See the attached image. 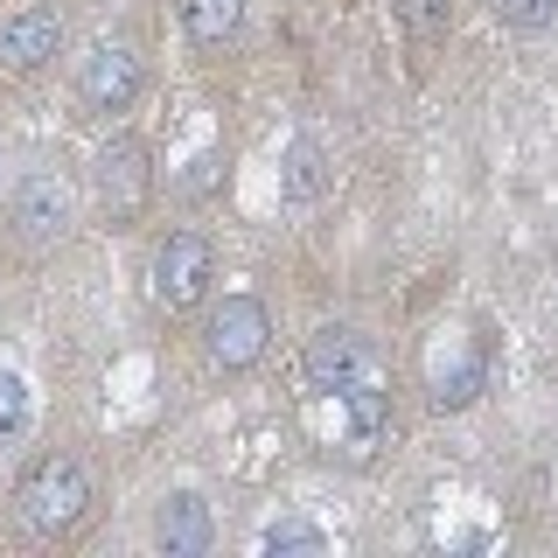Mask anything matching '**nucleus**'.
Listing matches in <instances>:
<instances>
[{
  "label": "nucleus",
  "instance_id": "1",
  "mask_svg": "<svg viewBox=\"0 0 558 558\" xmlns=\"http://www.w3.org/2000/svg\"><path fill=\"white\" fill-rule=\"evenodd\" d=\"M301 391H307V426L322 453L371 461L384 426H391V363L371 336L328 322L301 349Z\"/></svg>",
  "mask_w": 558,
  "mask_h": 558
},
{
  "label": "nucleus",
  "instance_id": "2",
  "mask_svg": "<svg viewBox=\"0 0 558 558\" xmlns=\"http://www.w3.org/2000/svg\"><path fill=\"white\" fill-rule=\"evenodd\" d=\"M14 510L35 537H70L84 517H92V475H84L70 453H43L28 461V475L14 482Z\"/></svg>",
  "mask_w": 558,
  "mask_h": 558
},
{
  "label": "nucleus",
  "instance_id": "3",
  "mask_svg": "<svg viewBox=\"0 0 558 558\" xmlns=\"http://www.w3.org/2000/svg\"><path fill=\"white\" fill-rule=\"evenodd\" d=\"M92 203H98V223H112V231H126V223L147 217V203H154V147L140 133H112L92 154Z\"/></svg>",
  "mask_w": 558,
  "mask_h": 558
},
{
  "label": "nucleus",
  "instance_id": "4",
  "mask_svg": "<svg viewBox=\"0 0 558 558\" xmlns=\"http://www.w3.org/2000/svg\"><path fill=\"white\" fill-rule=\"evenodd\" d=\"M209 279H217V252L203 231H168L147 258V301L161 314H196L209 307Z\"/></svg>",
  "mask_w": 558,
  "mask_h": 558
},
{
  "label": "nucleus",
  "instance_id": "5",
  "mask_svg": "<svg viewBox=\"0 0 558 558\" xmlns=\"http://www.w3.org/2000/svg\"><path fill=\"white\" fill-rule=\"evenodd\" d=\"M482 391H488V336L468 328V322L440 328V336L426 342V398H433V412H468Z\"/></svg>",
  "mask_w": 558,
  "mask_h": 558
},
{
  "label": "nucleus",
  "instance_id": "6",
  "mask_svg": "<svg viewBox=\"0 0 558 558\" xmlns=\"http://www.w3.org/2000/svg\"><path fill=\"white\" fill-rule=\"evenodd\" d=\"M272 349V307L258 301V293H223V301H209L203 314V356L217 363V371H252L258 356Z\"/></svg>",
  "mask_w": 558,
  "mask_h": 558
},
{
  "label": "nucleus",
  "instance_id": "7",
  "mask_svg": "<svg viewBox=\"0 0 558 558\" xmlns=\"http://www.w3.org/2000/svg\"><path fill=\"white\" fill-rule=\"evenodd\" d=\"M140 92H147V63H140V49L133 43H92L77 57V105L92 119H119V112H133Z\"/></svg>",
  "mask_w": 558,
  "mask_h": 558
},
{
  "label": "nucleus",
  "instance_id": "8",
  "mask_svg": "<svg viewBox=\"0 0 558 558\" xmlns=\"http://www.w3.org/2000/svg\"><path fill=\"white\" fill-rule=\"evenodd\" d=\"M63 8H49V0H28V8H14L8 22H0V63L8 70H49L63 57Z\"/></svg>",
  "mask_w": 558,
  "mask_h": 558
},
{
  "label": "nucleus",
  "instance_id": "9",
  "mask_svg": "<svg viewBox=\"0 0 558 558\" xmlns=\"http://www.w3.org/2000/svg\"><path fill=\"white\" fill-rule=\"evenodd\" d=\"M70 217H77V189H70L57 168H28L22 182H14V223H22V238L49 244V238L70 231Z\"/></svg>",
  "mask_w": 558,
  "mask_h": 558
},
{
  "label": "nucleus",
  "instance_id": "10",
  "mask_svg": "<svg viewBox=\"0 0 558 558\" xmlns=\"http://www.w3.org/2000/svg\"><path fill=\"white\" fill-rule=\"evenodd\" d=\"M209 502L196 496V488H168L161 496V510H154V537H161V551L168 558H203L209 551Z\"/></svg>",
  "mask_w": 558,
  "mask_h": 558
},
{
  "label": "nucleus",
  "instance_id": "11",
  "mask_svg": "<svg viewBox=\"0 0 558 558\" xmlns=\"http://www.w3.org/2000/svg\"><path fill=\"white\" fill-rule=\"evenodd\" d=\"M174 14H182V35L196 49H223L244 28V0H174Z\"/></svg>",
  "mask_w": 558,
  "mask_h": 558
},
{
  "label": "nucleus",
  "instance_id": "12",
  "mask_svg": "<svg viewBox=\"0 0 558 558\" xmlns=\"http://www.w3.org/2000/svg\"><path fill=\"white\" fill-rule=\"evenodd\" d=\"M322 189H328L322 147H314V140H293V147H287V174H279V196H287V203H307V196H322Z\"/></svg>",
  "mask_w": 558,
  "mask_h": 558
},
{
  "label": "nucleus",
  "instance_id": "13",
  "mask_svg": "<svg viewBox=\"0 0 558 558\" xmlns=\"http://www.w3.org/2000/svg\"><path fill=\"white\" fill-rule=\"evenodd\" d=\"M398 8V28L412 35V43H440L453 28V0H391Z\"/></svg>",
  "mask_w": 558,
  "mask_h": 558
},
{
  "label": "nucleus",
  "instance_id": "14",
  "mask_svg": "<svg viewBox=\"0 0 558 558\" xmlns=\"http://www.w3.org/2000/svg\"><path fill=\"white\" fill-rule=\"evenodd\" d=\"M28 418H35V405H28V377L0 363V447H8V440H22V433H28Z\"/></svg>",
  "mask_w": 558,
  "mask_h": 558
},
{
  "label": "nucleus",
  "instance_id": "15",
  "mask_svg": "<svg viewBox=\"0 0 558 558\" xmlns=\"http://www.w3.org/2000/svg\"><path fill=\"white\" fill-rule=\"evenodd\" d=\"M496 14H502L510 28H523V35L558 28V0H496Z\"/></svg>",
  "mask_w": 558,
  "mask_h": 558
},
{
  "label": "nucleus",
  "instance_id": "16",
  "mask_svg": "<svg viewBox=\"0 0 558 558\" xmlns=\"http://www.w3.org/2000/svg\"><path fill=\"white\" fill-rule=\"evenodd\" d=\"M266 551H322V531L301 517H287V523H272L266 531Z\"/></svg>",
  "mask_w": 558,
  "mask_h": 558
}]
</instances>
